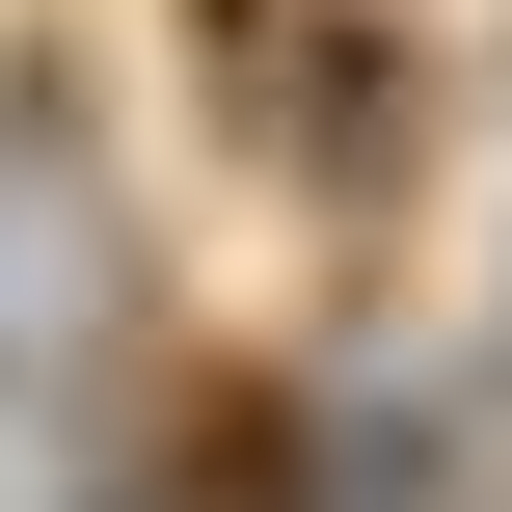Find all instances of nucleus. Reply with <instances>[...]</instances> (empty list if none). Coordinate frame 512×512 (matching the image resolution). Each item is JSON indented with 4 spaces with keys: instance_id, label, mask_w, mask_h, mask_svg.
<instances>
[{
    "instance_id": "nucleus-1",
    "label": "nucleus",
    "mask_w": 512,
    "mask_h": 512,
    "mask_svg": "<svg viewBox=\"0 0 512 512\" xmlns=\"http://www.w3.org/2000/svg\"><path fill=\"white\" fill-rule=\"evenodd\" d=\"M216 135H243L324 243H405V189H432V135H459V54L378 27V0H297V27L216 54Z\"/></svg>"
},
{
    "instance_id": "nucleus-2",
    "label": "nucleus",
    "mask_w": 512,
    "mask_h": 512,
    "mask_svg": "<svg viewBox=\"0 0 512 512\" xmlns=\"http://www.w3.org/2000/svg\"><path fill=\"white\" fill-rule=\"evenodd\" d=\"M135 351V162H108V81L27 27L0 54V378H81Z\"/></svg>"
},
{
    "instance_id": "nucleus-3",
    "label": "nucleus",
    "mask_w": 512,
    "mask_h": 512,
    "mask_svg": "<svg viewBox=\"0 0 512 512\" xmlns=\"http://www.w3.org/2000/svg\"><path fill=\"white\" fill-rule=\"evenodd\" d=\"M162 27H189V81H216V54H243V27H297V0H162Z\"/></svg>"
}]
</instances>
